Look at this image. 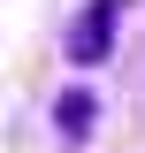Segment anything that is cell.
<instances>
[{
  "mask_svg": "<svg viewBox=\"0 0 145 153\" xmlns=\"http://www.w3.org/2000/svg\"><path fill=\"white\" fill-rule=\"evenodd\" d=\"M54 130H61V138H92V92H61Z\"/></svg>",
  "mask_w": 145,
  "mask_h": 153,
  "instance_id": "cell-2",
  "label": "cell"
},
{
  "mask_svg": "<svg viewBox=\"0 0 145 153\" xmlns=\"http://www.w3.org/2000/svg\"><path fill=\"white\" fill-rule=\"evenodd\" d=\"M122 8H130V0H84V8L69 16V38H61V46H69L76 69H92V61L115 54V23H122Z\"/></svg>",
  "mask_w": 145,
  "mask_h": 153,
  "instance_id": "cell-1",
  "label": "cell"
}]
</instances>
